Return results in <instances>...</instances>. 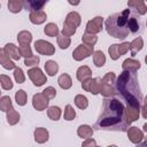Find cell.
Returning a JSON list of instances; mask_svg holds the SVG:
<instances>
[{
    "instance_id": "47",
    "label": "cell",
    "mask_w": 147,
    "mask_h": 147,
    "mask_svg": "<svg viewBox=\"0 0 147 147\" xmlns=\"http://www.w3.org/2000/svg\"><path fill=\"white\" fill-rule=\"evenodd\" d=\"M129 48H130V42H122V44H118V54H119V56H122V55H124L127 51H129Z\"/></svg>"
},
{
    "instance_id": "45",
    "label": "cell",
    "mask_w": 147,
    "mask_h": 147,
    "mask_svg": "<svg viewBox=\"0 0 147 147\" xmlns=\"http://www.w3.org/2000/svg\"><path fill=\"white\" fill-rule=\"evenodd\" d=\"M42 94L49 100V99L55 98V95H56V90H55L53 86H48V87H46V88L42 91Z\"/></svg>"
},
{
    "instance_id": "49",
    "label": "cell",
    "mask_w": 147,
    "mask_h": 147,
    "mask_svg": "<svg viewBox=\"0 0 147 147\" xmlns=\"http://www.w3.org/2000/svg\"><path fill=\"white\" fill-rule=\"evenodd\" d=\"M108 147H117V146H115V145H110V146H108Z\"/></svg>"
},
{
    "instance_id": "4",
    "label": "cell",
    "mask_w": 147,
    "mask_h": 147,
    "mask_svg": "<svg viewBox=\"0 0 147 147\" xmlns=\"http://www.w3.org/2000/svg\"><path fill=\"white\" fill-rule=\"evenodd\" d=\"M28 76L32 80V83L36 86H38V87L39 86H42L46 83V80H47L46 76L42 74V70L40 68H38V67H34V68L29 69L28 70Z\"/></svg>"
},
{
    "instance_id": "11",
    "label": "cell",
    "mask_w": 147,
    "mask_h": 147,
    "mask_svg": "<svg viewBox=\"0 0 147 147\" xmlns=\"http://www.w3.org/2000/svg\"><path fill=\"white\" fill-rule=\"evenodd\" d=\"M126 132H127V137H129L130 141L133 144H140L144 139V132L140 129H138L137 126L129 127Z\"/></svg>"
},
{
    "instance_id": "37",
    "label": "cell",
    "mask_w": 147,
    "mask_h": 147,
    "mask_svg": "<svg viewBox=\"0 0 147 147\" xmlns=\"http://www.w3.org/2000/svg\"><path fill=\"white\" fill-rule=\"evenodd\" d=\"M71 44V40L69 37H65V36H62V34H59L57 36V45L60 46L61 49H65L70 46Z\"/></svg>"
},
{
    "instance_id": "48",
    "label": "cell",
    "mask_w": 147,
    "mask_h": 147,
    "mask_svg": "<svg viewBox=\"0 0 147 147\" xmlns=\"http://www.w3.org/2000/svg\"><path fill=\"white\" fill-rule=\"evenodd\" d=\"M95 146H96V142L93 138H87L82 144V147H95Z\"/></svg>"
},
{
    "instance_id": "1",
    "label": "cell",
    "mask_w": 147,
    "mask_h": 147,
    "mask_svg": "<svg viewBox=\"0 0 147 147\" xmlns=\"http://www.w3.org/2000/svg\"><path fill=\"white\" fill-rule=\"evenodd\" d=\"M129 125L125 117L124 105L116 98H105L95 127L106 131L126 132Z\"/></svg>"
},
{
    "instance_id": "41",
    "label": "cell",
    "mask_w": 147,
    "mask_h": 147,
    "mask_svg": "<svg viewBox=\"0 0 147 147\" xmlns=\"http://www.w3.org/2000/svg\"><path fill=\"white\" fill-rule=\"evenodd\" d=\"M108 53H109L111 60H118L121 57L119 54H118V44H113L108 48Z\"/></svg>"
},
{
    "instance_id": "15",
    "label": "cell",
    "mask_w": 147,
    "mask_h": 147,
    "mask_svg": "<svg viewBox=\"0 0 147 147\" xmlns=\"http://www.w3.org/2000/svg\"><path fill=\"white\" fill-rule=\"evenodd\" d=\"M33 136H34L36 142H38V144H44L49 138V133H48L47 129H45V127H37L33 132Z\"/></svg>"
},
{
    "instance_id": "5",
    "label": "cell",
    "mask_w": 147,
    "mask_h": 147,
    "mask_svg": "<svg viewBox=\"0 0 147 147\" xmlns=\"http://www.w3.org/2000/svg\"><path fill=\"white\" fill-rule=\"evenodd\" d=\"M34 49L39 53V54H42V55H46V56H51L55 53V47L46 41V40H37L34 42Z\"/></svg>"
},
{
    "instance_id": "50",
    "label": "cell",
    "mask_w": 147,
    "mask_h": 147,
    "mask_svg": "<svg viewBox=\"0 0 147 147\" xmlns=\"http://www.w3.org/2000/svg\"><path fill=\"white\" fill-rule=\"evenodd\" d=\"M95 147H100V146H95Z\"/></svg>"
},
{
    "instance_id": "32",
    "label": "cell",
    "mask_w": 147,
    "mask_h": 147,
    "mask_svg": "<svg viewBox=\"0 0 147 147\" xmlns=\"http://www.w3.org/2000/svg\"><path fill=\"white\" fill-rule=\"evenodd\" d=\"M44 32L45 34H47L48 37H57L59 36V28L56 24L54 23H48L46 24V26L44 28Z\"/></svg>"
},
{
    "instance_id": "44",
    "label": "cell",
    "mask_w": 147,
    "mask_h": 147,
    "mask_svg": "<svg viewBox=\"0 0 147 147\" xmlns=\"http://www.w3.org/2000/svg\"><path fill=\"white\" fill-rule=\"evenodd\" d=\"M76 32V28L69 25V24H63V29H62V36H65V37H70L72 34H75Z\"/></svg>"
},
{
    "instance_id": "42",
    "label": "cell",
    "mask_w": 147,
    "mask_h": 147,
    "mask_svg": "<svg viewBox=\"0 0 147 147\" xmlns=\"http://www.w3.org/2000/svg\"><path fill=\"white\" fill-rule=\"evenodd\" d=\"M39 61H40V59H39L38 55H32V56L26 57L24 60V64L26 67H33L34 68V67H37V64L39 63Z\"/></svg>"
},
{
    "instance_id": "28",
    "label": "cell",
    "mask_w": 147,
    "mask_h": 147,
    "mask_svg": "<svg viewBox=\"0 0 147 147\" xmlns=\"http://www.w3.org/2000/svg\"><path fill=\"white\" fill-rule=\"evenodd\" d=\"M92 55H93V62L98 68L102 67L106 63V56L101 51H95V52H93Z\"/></svg>"
},
{
    "instance_id": "23",
    "label": "cell",
    "mask_w": 147,
    "mask_h": 147,
    "mask_svg": "<svg viewBox=\"0 0 147 147\" xmlns=\"http://www.w3.org/2000/svg\"><path fill=\"white\" fill-rule=\"evenodd\" d=\"M17 40H18L21 46H29L31 40H32V34L30 31H26V30L21 31L17 34Z\"/></svg>"
},
{
    "instance_id": "31",
    "label": "cell",
    "mask_w": 147,
    "mask_h": 147,
    "mask_svg": "<svg viewBox=\"0 0 147 147\" xmlns=\"http://www.w3.org/2000/svg\"><path fill=\"white\" fill-rule=\"evenodd\" d=\"M47 115L52 121H59L61 117V108L57 106H52L47 109Z\"/></svg>"
},
{
    "instance_id": "13",
    "label": "cell",
    "mask_w": 147,
    "mask_h": 147,
    "mask_svg": "<svg viewBox=\"0 0 147 147\" xmlns=\"http://www.w3.org/2000/svg\"><path fill=\"white\" fill-rule=\"evenodd\" d=\"M140 67H141L140 62L134 59H126L122 64L123 71H129V72H133V74H136Z\"/></svg>"
},
{
    "instance_id": "35",
    "label": "cell",
    "mask_w": 147,
    "mask_h": 147,
    "mask_svg": "<svg viewBox=\"0 0 147 147\" xmlns=\"http://www.w3.org/2000/svg\"><path fill=\"white\" fill-rule=\"evenodd\" d=\"M11 107H13V103H11L10 96L5 95V96H1L0 98V110L1 111H7Z\"/></svg>"
},
{
    "instance_id": "18",
    "label": "cell",
    "mask_w": 147,
    "mask_h": 147,
    "mask_svg": "<svg viewBox=\"0 0 147 147\" xmlns=\"http://www.w3.org/2000/svg\"><path fill=\"white\" fill-rule=\"evenodd\" d=\"M80 22H82V18H80V15H79L77 11H70V13L67 15L65 21H64L65 24H69V25H71V26H74V28L79 26Z\"/></svg>"
},
{
    "instance_id": "19",
    "label": "cell",
    "mask_w": 147,
    "mask_h": 147,
    "mask_svg": "<svg viewBox=\"0 0 147 147\" xmlns=\"http://www.w3.org/2000/svg\"><path fill=\"white\" fill-rule=\"evenodd\" d=\"M91 75H92V70L90 69V67L87 65H82L77 69V72H76V77L79 82H84L88 78H91Z\"/></svg>"
},
{
    "instance_id": "6",
    "label": "cell",
    "mask_w": 147,
    "mask_h": 147,
    "mask_svg": "<svg viewBox=\"0 0 147 147\" xmlns=\"http://www.w3.org/2000/svg\"><path fill=\"white\" fill-rule=\"evenodd\" d=\"M92 54H93V47L82 44V45H78L76 47V49L72 52V57L76 61H82Z\"/></svg>"
},
{
    "instance_id": "14",
    "label": "cell",
    "mask_w": 147,
    "mask_h": 147,
    "mask_svg": "<svg viewBox=\"0 0 147 147\" xmlns=\"http://www.w3.org/2000/svg\"><path fill=\"white\" fill-rule=\"evenodd\" d=\"M127 6L136 9V13L140 15H145L147 13V6L144 0H131L127 2Z\"/></svg>"
},
{
    "instance_id": "46",
    "label": "cell",
    "mask_w": 147,
    "mask_h": 147,
    "mask_svg": "<svg viewBox=\"0 0 147 147\" xmlns=\"http://www.w3.org/2000/svg\"><path fill=\"white\" fill-rule=\"evenodd\" d=\"M18 51H20L21 56H24L25 59L32 56V51H31V47L30 46H20Z\"/></svg>"
},
{
    "instance_id": "34",
    "label": "cell",
    "mask_w": 147,
    "mask_h": 147,
    "mask_svg": "<svg viewBox=\"0 0 147 147\" xmlns=\"http://www.w3.org/2000/svg\"><path fill=\"white\" fill-rule=\"evenodd\" d=\"M75 105L79 108V109H86L88 106V100L85 95L83 94H78L75 96Z\"/></svg>"
},
{
    "instance_id": "40",
    "label": "cell",
    "mask_w": 147,
    "mask_h": 147,
    "mask_svg": "<svg viewBox=\"0 0 147 147\" xmlns=\"http://www.w3.org/2000/svg\"><path fill=\"white\" fill-rule=\"evenodd\" d=\"M14 78H15L16 83H18V84L24 83L25 76H24V72H23V70L21 68H18V67L15 68V70H14Z\"/></svg>"
},
{
    "instance_id": "36",
    "label": "cell",
    "mask_w": 147,
    "mask_h": 147,
    "mask_svg": "<svg viewBox=\"0 0 147 147\" xmlns=\"http://www.w3.org/2000/svg\"><path fill=\"white\" fill-rule=\"evenodd\" d=\"M26 99H28V95L24 90H18L15 93V100L18 106H24L26 103Z\"/></svg>"
},
{
    "instance_id": "27",
    "label": "cell",
    "mask_w": 147,
    "mask_h": 147,
    "mask_svg": "<svg viewBox=\"0 0 147 147\" xmlns=\"http://www.w3.org/2000/svg\"><path fill=\"white\" fill-rule=\"evenodd\" d=\"M6 113H7V122H8L9 125H15V124L18 123V121H20V114L13 107L9 108Z\"/></svg>"
},
{
    "instance_id": "12",
    "label": "cell",
    "mask_w": 147,
    "mask_h": 147,
    "mask_svg": "<svg viewBox=\"0 0 147 147\" xmlns=\"http://www.w3.org/2000/svg\"><path fill=\"white\" fill-rule=\"evenodd\" d=\"M46 5V1H38V0H28V1H23V7L29 10L30 13L32 11H38V10H42L44 6Z\"/></svg>"
},
{
    "instance_id": "38",
    "label": "cell",
    "mask_w": 147,
    "mask_h": 147,
    "mask_svg": "<svg viewBox=\"0 0 147 147\" xmlns=\"http://www.w3.org/2000/svg\"><path fill=\"white\" fill-rule=\"evenodd\" d=\"M63 117H64L65 121H72V119L76 117V111H75V109L72 108L71 105H67V106H65Z\"/></svg>"
},
{
    "instance_id": "25",
    "label": "cell",
    "mask_w": 147,
    "mask_h": 147,
    "mask_svg": "<svg viewBox=\"0 0 147 147\" xmlns=\"http://www.w3.org/2000/svg\"><path fill=\"white\" fill-rule=\"evenodd\" d=\"M77 134H78L80 138H84V139L91 138L92 134H93V129H92L90 125H86V124L79 125V127L77 129Z\"/></svg>"
},
{
    "instance_id": "26",
    "label": "cell",
    "mask_w": 147,
    "mask_h": 147,
    "mask_svg": "<svg viewBox=\"0 0 147 147\" xmlns=\"http://www.w3.org/2000/svg\"><path fill=\"white\" fill-rule=\"evenodd\" d=\"M57 83H59L60 87H61V88H63V90H68V88H70V87H71V85H72L71 77H70L68 74H62V75L59 77Z\"/></svg>"
},
{
    "instance_id": "33",
    "label": "cell",
    "mask_w": 147,
    "mask_h": 147,
    "mask_svg": "<svg viewBox=\"0 0 147 147\" xmlns=\"http://www.w3.org/2000/svg\"><path fill=\"white\" fill-rule=\"evenodd\" d=\"M82 40H83V44L86 45V46H91L93 47L95 45V42L98 41V37L95 34H91V33H87L85 32L82 37Z\"/></svg>"
},
{
    "instance_id": "21",
    "label": "cell",
    "mask_w": 147,
    "mask_h": 147,
    "mask_svg": "<svg viewBox=\"0 0 147 147\" xmlns=\"http://www.w3.org/2000/svg\"><path fill=\"white\" fill-rule=\"evenodd\" d=\"M0 64H1L5 69H7V70H11V69H15V68H16L15 63L6 55L3 48H0Z\"/></svg>"
},
{
    "instance_id": "24",
    "label": "cell",
    "mask_w": 147,
    "mask_h": 147,
    "mask_svg": "<svg viewBox=\"0 0 147 147\" xmlns=\"http://www.w3.org/2000/svg\"><path fill=\"white\" fill-rule=\"evenodd\" d=\"M142 46H144V40H142V38H141V37H137V38H134V39L130 42V48H129V49L131 51V54L134 55V54H137L139 51H141Z\"/></svg>"
},
{
    "instance_id": "17",
    "label": "cell",
    "mask_w": 147,
    "mask_h": 147,
    "mask_svg": "<svg viewBox=\"0 0 147 147\" xmlns=\"http://www.w3.org/2000/svg\"><path fill=\"white\" fill-rule=\"evenodd\" d=\"M29 18H30V22L33 23V24H41V23H44L46 21L47 15H46V13L44 10H38V11L30 13Z\"/></svg>"
},
{
    "instance_id": "3",
    "label": "cell",
    "mask_w": 147,
    "mask_h": 147,
    "mask_svg": "<svg viewBox=\"0 0 147 147\" xmlns=\"http://www.w3.org/2000/svg\"><path fill=\"white\" fill-rule=\"evenodd\" d=\"M130 11L131 9H124L122 13L113 14L106 20L105 22L106 30L111 37L124 39L130 34L129 25H127Z\"/></svg>"
},
{
    "instance_id": "16",
    "label": "cell",
    "mask_w": 147,
    "mask_h": 147,
    "mask_svg": "<svg viewBox=\"0 0 147 147\" xmlns=\"http://www.w3.org/2000/svg\"><path fill=\"white\" fill-rule=\"evenodd\" d=\"M6 55L9 57V59H13V60H20L21 59V54H20V51H18V47L15 46L14 44H7L3 48Z\"/></svg>"
},
{
    "instance_id": "9",
    "label": "cell",
    "mask_w": 147,
    "mask_h": 147,
    "mask_svg": "<svg viewBox=\"0 0 147 147\" xmlns=\"http://www.w3.org/2000/svg\"><path fill=\"white\" fill-rule=\"evenodd\" d=\"M48 99L42 94V93H37L33 95L32 98V106L36 110L38 111H41V110H45L47 107H48Z\"/></svg>"
},
{
    "instance_id": "22",
    "label": "cell",
    "mask_w": 147,
    "mask_h": 147,
    "mask_svg": "<svg viewBox=\"0 0 147 147\" xmlns=\"http://www.w3.org/2000/svg\"><path fill=\"white\" fill-rule=\"evenodd\" d=\"M99 93L102 94V95L106 96V98H110L111 95L115 94V90H114V87H113L111 85H108V84L103 83V82L101 80V78H100V83H99Z\"/></svg>"
},
{
    "instance_id": "20",
    "label": "cell",
    "mask_w": 147,
    "mask_h": 147,
    "mask_svg": "<svg viewBox=\"0 0 147 147\" xmlns=\"http://www.w3.org/2000/svg\"><path fill=\"white\" fill-rule=\"evenodd\" d=\"M139 116H140V109H137V108H133L130 106H127L125 108V117H126V121L129 124L137 121L139 118Z\"/></svg>"
},
{
    "instance_id": "43",
    "label": "cell",
    "mask_w": 147,
    "mask_h": 147,
    "mask_svg": "<svg viewBox=\"0 0 147 147\" xmlns=\"http://www.w3.org/2000/svg\"><path fill=\"white\" fill-rule=\"evenodd\" d=\"M103 83H106V84H108V85H111L113 86V84L116 82V76H115V74L114 72H107L105 76H103V78L101 79Z\"/></svg>"
},
{
    "instance_id": "10",
    "label": "cell",
    "mask_w": 147,
    "mask_h": 147,
    "mask_svg": "<svg viewBox=\"0 0 147 147\" xmlns=\"http://www.w3.org/2000/svg\"><path fill=\"white\" fill-rule=\"evenodd\" d=\"M99 83H100V78H88L82 82V87L83 90L95 95L99 94Z\"/></svg>"
},
{
    "instance_id": "8",
    "label": "cell",
    "mask_w": 147,
    "mask_h": 147,
    "mask_svg": "<svg viewBox=\"0 0 147 147\" xmlns=\"http://www.w3.org/2000/svg\"><path fill=\"white\" fill-rule=\"evenodd\" d=\"M103 25V17L102 16H95L94 18L90 20L86 24V32L91 34H95L101 32Z\"/></svg>"
},
{
    "instance_id": "2",
    "label": "cell",
    "mask_w": 147,
    "mask_h": 147,
    "mask_svg": "<svg viewBox=\"0 0 147 147\" xmlns=\"http://www.w3.org/2000/svg\"><path fill=\"white\" fill-rule=\"evenodd\" d=\"M116 91L124 98L127 106L140 109L144 102V96L137 79L136 74L129 71H122L118 78H116Z\"/></svg>"
},
{
    "instance_id": "29",
    "label": "cell",
    "mask_w": 147,
    "mask_h": 147,
    "mask_svg": "<svg viewBox=\"0 0 147 147\" xmlns=\"http://www.w3.org/2000/svg\"><path fill=\"white\" fill-rule=\"evenodd\" d=\"M45 70H46V74L49 75V76H54L57 71H59V64L53 61V60H49L45 63Z\"/></svg>"
},
{
    "instance_id": "30",
    "label": "cell",
    "mask_w": 147,
    "mask_h": 147,
    "mask_svg": "<svg viewBox=\"0 0 147 147\" xmlns=\"http://www.w3.org/2000/svg\"><path fill=\"white\" fill-rule=\"evenodd\" d=\"M7 6H8L9 11L16 14V13H20L22 10V8H23V1H21V0H9Z\"/></svg>"
},
{
    "instance_id": "39",
    "label": "cell",
    "mask_w": 147,
    "mask_h": 147,
    "mask_svg": "<svg viewBox=\"0 0 147 147\" xmlns=\"http://www.w3.org/2000/svg\"><path fill=\"white\" fill-rule=\"evenodd\" d=\"M0 84L3 90H11L14 86L11 83V79L6 75H0Z\"/></svg>"
},
{
    "instance_id": "7",
    "label": "cell",
    "mask_w": 147,
    "mask_h": 147,
    "mask_svg": "<svg viewBox=\"0 0 147 147\" xmlns=\"http://www.w3.org/2000/svg\"><path fill=\"white\" fill-rule=\"evenodd\" d=\"M127 25H129L130 33H137V32H140L141 31L142 23H141V20H140V17L138 16V14L136 11H132V10L130 11Z\"/></svg>"
}]
</instances>
